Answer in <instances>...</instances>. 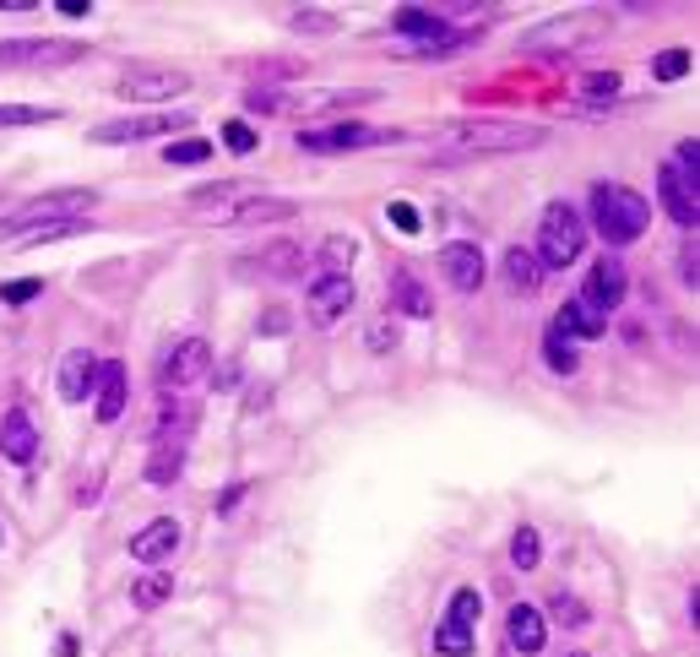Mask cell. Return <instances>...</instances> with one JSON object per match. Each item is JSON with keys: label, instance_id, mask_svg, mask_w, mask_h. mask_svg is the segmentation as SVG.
<instances>
[{"label": "cell", "instance_id": "6da1fadb", "mask_svg": "<svg viewBox=\"0 0 700 657\" xmlns=\"http://www.w3.org/2000/svg\"><path fill=\"white\" fill-rule=\"evenodd\" d=\"M549 131L544 126H522V120H456L440 137V159H472V153H522V148H544Z\"/></svg>", "mask_w": 700, "mask_h": 657}, {"label": "cell", "instance_id": "7a4b0ae2", "mask_svg": "<svg viewBox=\"0 0 700 657\" xmlns=\"http://www.w3.org/2000/svg\"><path fill=\"white\" fill-rule=\"evenodd\" d=\"M652 223V207L641 190L630 185H592V228L608 239V245H630L641 239Z\"/></svg>", "mask_w": 700, "mask_h": 657}, {"label": "cell", "instance_id": "3957f363", "mask_svg": "<svg viewBox=\"0 0 700 657\" xmlns=\"http://www.w3.org/2000/svg\"><path fill=\"white\" fill-rule=\"evenodd\" d=\"M581 250H586V218H581L570 201H549L544 218H538V245H533L538 267H544V272L570 267Z\"/></svg>", "mask_w": 700, "mask_h": 657}, {"label": "cell", "instance_id": "277c9868", "mask_svg": "<svg viewBox=\"0 0 700 657\" xmlns=\"http://www.w3.org/2000/svg\"><path fill=\"white\" fill-rule=\"evenodd\" d=\"M207 369H212V342L207 337H174L163 348V359H158V386L163 391H185V386L207 380Z\"/></svg>", "mask_w": 700, "mask_h": 657}, {"label": "cell", "instance_id": "5b68a950", "mask_svg": "<svg viewBox=\"0 0 700 657\" xmlns=\"http://www.w3.org/2000/svg\"><path fill=\"white\" fill-rule=\"evenodd\" d=\"M93 207V190H49V196H33L22 201L11 218H0V239L16 234V228H33V223H55V218H82Z\"/></svg>", "mask_w": 700, "mask_h": 657}, {"label": "cell", "instance_id": "8992f818", "mask_svg": "<svg viewBox=\"0 0 700 657\" xmlns=\"http://www.w3.org/2000/svg\"><path fill=\"white\" fill-rule=\"evenodd\" d=\"M88 49L66 44V38H16V44H0V71H49V66H71Z\"/></svg>", "mask_w": 700, "mask_h": 657}, {"label": "cell", "instance_id": "52a82bcc", "mask_svg": "<svg viewBox=\"0 0 700 657\" xmlns=\"http://www.w3.org/2000/svg\"><path fill=\"white\" fill-rule=\"evenodd\" d=\"M657 196H663V207H668L674 223H685V228L700 223V174H690V168H679V164H663L657 168Z\"/></svg>", "mask_w": 700, "mask_h": 657}, {"label": "cell", "instance_id": "ba28073f", "mask_svg": "<svg viewBox=\"0 0 700 657\" xmlns=\"http://www.w3.org/2000/svg\"><path fill=\"white\" fill-rule=\"evenodd\" d=\"M402 142V131H370V126H331V131H299L304 153H348V148H381Z\"/></svg>", "mask_w": 700, "mask_h": 657}, {"label": "cell", "instance_id": "9c48e42d", "mask_svg": "<svg viewBox=\"0 0 700 657\" xmlns=\"http://www.w3.org/2000/svg\"><path fill=\"white\" fill-rule=\"evenodd\" d=\"M115 93L131 98V104H163V98L190 93V77L185 71H131V77L115 82Z\"/></svg>", "mask_w": 700, "mask_h": 657}, {"label": "cell", "instance_id": "30bf717a", "mask_svg": "<svg viewBox=\"0 0 700 657\" xmlns=\"http://www.w3.org/2000/svg\"><path fill=\"white\" fill-rule=\"evenodd\" d=\"M440 272H445V283L456 289V294H478L483 289V250L478 245H467V239H451L445 250H440Z\"/></svg>", "mask_w": 700, "mask_h": 657}, {"label": "cell", "instance_id": "8fae6325", "mask_svg": "<svg viewBox=\"0 0 700 657\" xmlns=\"http://www.w3.org/2000/svg\"><path fill=\"white\" fill-rule=\"evenodd\" d=\"M592 316H608V310H619L625 305V267L614 261V256H603L597 267H592V278H586V289L575 294Z\"/></svg>", "mask_w": 700, "mask_h": 657}, {"label": "cell", "instance_id": "7c38bea8", "mask_svg": "<svg viewBox=\"0 0 700 657\" xmlns=\"http://www.w3.org/2000/svg\"><path fill=\"white\" fill-rule=\"evenodd\" d=\"M196 115H141V120H109L93 131V142H147V137H174L185 131Z\"/></svg>", "mask_w": 700, "mask_h": 657}, {"label": "cell", "instance_id": "4fadbf2b", "mask_svg": "<svg viewBox=\"0 0 700 657\" xmlns=\"http://www.w3.org/2000/svg\"><path fill=\"white\" fill-rule=\"evenodd\" d=\"M353 300H359V294H353L348 272H342V278H331V272H326V278H320V283L304 294V305H310V321H315V327H331V321H342V316L353 310Z\"/></svg>", "mask_w": 700, "mask_h": 657}, {"label": "cell", "instance_id": "5bb4252c", "mask_svg": "<svg viewBox=\"0 0 700 657\" xmlns=\"http://www.w3.org/2000/svg\"><path fill=\"white\" fill-rule=\"evenodd\" d=\"M0 457L16 462V468H27V462L38 457V430H33L27 413H5V419H0Z\"/></svg>", "mask_w": 700, "mask_h": 657}, {"label": "cell", "instance_id": "9a60e30c", "mask_svg": "<svg viewBox=\"0 0 700 657\" xmlns=\"http://www.w3.org/2000/svg\"><path fill=\"white\" fill-rule=\"evenodd\" d=\"M174 549H179V521H174V516L147 521L137 538H131V554H137L141 565H158V560H168Z\"/></svg>", "mask_w": 700, "mask_h": 657}, {"label": "cell", "instance_id": "2e32d148", "mask_svg": "<svg viewBox=\"0 0 700 657\" xmlns=\"http://www.w3.org/2000/svg\"><path fill=\"white\" fill-rule=\"evenodd\" d=\"M93 386H98V359H93L88 348H71V353L60 359V397H66V402H82Z\"/></svg>", "mask_w": 700, "mask_h": 657}, {"label": "cell", "instance_id": "e0dca14e", "mask_svg": "<svg viewBox=\"0 0 700 657\" xmlns=\"http://www.w3.org/2000/svg\"><path fill=\"white\" fill-rule=\"evenodd\" d=\"M505 642H511L522 657L544 653V614H538L533 603H516V609L505 614Z\"/></svg>", "mask_w": 700, "mask_h": 657}, {"label": "cell", "instance_id": "ac0fdd59", "mask_svg": "<svg viewBox=\"0 0 700 657\" xmlns=\"http://www.w3.org/2000/svg\"><path fill=\"white\" fill-rule=\"evenodd\" d=\"M126 364H98V424H120L126 413Z\"/></svg>", "mask_w": 700, "mask_h": 657}, {"label": "cell", "instance_id": "d6986e66", "mask_svg": "<svg viewBox=\"0 0 700 657\" xmlns=\"http://www.w3.org/2000/svg\"><path fill=\"white\" fill-rule=\"evenodd\" d=\"M505 283L516 289V294H538L544 289V267H538V256L533 250H505Z\"/></svg>", "mask_w": 700, "mask_h": 657}, {"label": "cell", "instance_id": "ffe728a7", "mask_svg": "<svg viewBox=\"0 0 700 657\" xmlns=\"http://www.w3.org/2000/svg\"><path fill=\"white\" fill-rule=\"evenodd\" d=\"M549 337H560V342L564 337H581V342H586V337H603V316H592L581 300H570L560 316H555V331H549Z\"/></svg>", "mask_w": 700, "mask_h": 657}, {"label": "cell", "instance_id": "44dd1931", "mask_svg": "<svg viewBox=\"0 0 700 657\" xmlns=\"http://www.w3.org/2000/svg\"><path fill=\"white\" fill-rule=\"evenodd\" d=\"M88 218H55V223H33V228H16L5 234L0 245H49V239H66V234H82Z\"/></svg>", "mask_w": 700, "mask_h": 657}, {"label": "cell", "instance_id": "7402d4cb", "mask_svg": "<svg viewBox=\"0 0 700 657\" xmlns=\"http://www.w3.org/2000/svg\"><path fill=\"white\" fill-rule=\"evenodd\" d=\"M245 272H267V278H299V272H304V250H299V245H272V250H261V261H245Z\"/></svg>", "mask_w": 700, "mask_h": 657}, {"label": "cell", "instance_id": "603a6c76", "mask_svg": "<svg viewBox=\"0 0 700 657\" xmlns=\"http://www.w3.org/2000/svg\"><path fill=\"white\" fill-rule=\"evenodd\" d=\"M240 196H256V185H234V179L201 185V190H190V207H196V212H218V207H229V201H240Z\"/></svg>", "mask_w": 700, "mask_h": 657}, {"label": "cell", "instance_id": "cb8c5ba5", "mask_svg": "<svg viewBox=\"0 0 700 657\" xmlns=\"http://www.w3.org/2000/svg\"><path fill=\"white\" fill-rule=\"evenodd\" d=\"M174 598V576H163V571H152V576H141L137 587H131V603H137L141 614H152V609H163Z\"/></svg>", "mask_w": 700, "mask_h": 657}, {"label": "cell", "instance_id": "d4e9b609", "mask_svg": "<svg viewBox=\"0 0 700 657\" xmlns=\"http://www.w3.org/2000/svg\"><path fill=\"white\" fill-rule=\"evenodd\" d=\"M190 424H196V408H163V413H158V430H152L158 451H163L168 441H185V435H190Z\"/></svg>", "mask_w": 700, "mask_h": 657}, {"label": "cell", "instance_id": "484cf974", "mask_svg": "<svg viewBox=\"0 0 700 657\" xmlns=\"http://www.w3.org/2000/svg\"><path fill=\"white\" fill-rule=\"evenodd\" d=\"M392 289H397V305H402L408 316H434V300L423 294V283H419V278L397 272V278H392Z\"/></svg>", "mask_w": 700, "mask_h": 657}, {"label": "cell", "instance_id": "4316f807", "mask_svg": "<svg viewBox=\"0 0 700 657\" xmlns=\"http://www.w3.org/2000/svg\"><path fill=\"white\" fill-rule=\"evenodd\" d=\"M478 614H483V598H478L472 587H462V593L451 598V614H445V625H462V631H472V625H478Z\"/></svg>", "mask_w": 700, "mask_h": 657}, {"label": "cell", "instance_id": "83f0119b", "mask_svg": "<svg viewBox=\"0 0 700 657\" xmlns=\"http://www.w3.org/2000/svg\"><path fill=\"white\" fill-rule=\"evenodd\" d=\"M212 159V142H201V137H185V142H168V153H163V164H207Z\"/></svg>", "mask_w": 700, "mask_h": 657}, {"label": "cell", "instance_id": "f1b7e54d", "mask_svg": "<svg viewBox=\"0 0 700 657\" xmlns=\"http://www.w3.org/2000/svg\"><path fill=\"white\" fill-rule=\"evenodd\" d=\"M353 256H359V245L342 239V234H331V239L320 245V261L331 267V278H342V267H353Z\"/></svg>", "mask_w": 700, "mask_h": 657}, {"label": "cell", "instance_id": "f546056e", "mask_svg": "<svg viewBox=\"0 0 700 657\" xmlns=\"http://www.w3.org/2000/svg\"><path fill=\"white\" fill-rule=\"evenodd\" d=\"M60 120V109H33V104H0V126H44Z\"/></svg>", "mask_w": 700, "mask_h": 657}, {"label": "cell", "instance_id": "4dcf8cb0", "mask_svg": "<svg viewBox=\"0 0 700 657\" xmlns=\"http://www.w3.org/2000/svg\"><path fill=\"white\" fill-rule=\"evenodd\" d=\"M434 653L467 657L472 653V631H462V625H440V631H434Z\"/></svg>", "mask_w": 700, "mask_h": 657}, {"label": "cell", "instance_id": "1f68e13d", "mask_svg": "<svg viewBox=\"0 0 700 657\" xmlns=\"http://www.w3.org/2000/svg\"><path fill=\"white\" fill-rule=\"evenodd\" d=\"M272 218H293V201H261L256 196V207L234 212V223H272Z\"/></svg>", "mask_w": 700, "mask_h": 657}, {"label": "cell", "instance_id": "d6a6232c", "mask_svg": "<svg viewBox=\"0 0 700 657\" xmlns=\"http://www.w3.org/2000/svg\"><path fill=\"white\" fill-rule=\"evenodd\" d=\"M685 71H690V55H685V49H663V55L652 60V77H657V82H679Z\"/></svg>", "mask_w": 700, "mask_h": 657}, {"label": "cell", "instance_id": "836d02e7", "mask_svg": "<svg viewBox=\"0 0 700 657\" xmlns=\"http://www.w3.org/2000/svg\"><path fill=\"white\" fill-rule=\"evenodd\" d=\"M614 93H619V71H586L581 77V98L597 104V98H614Z\"/></svg>", "mask_w": 700, "mask_h": 657}, {"label": "cell", "instance_id": "e575fe53", "mask_svg": "<svg viewBox=\"0 0 700 657\" xmlns=\"http://www.w3.org/2000/svg\"><path fill=\"white\" fill-rule=\"evenodd\" d=\"M179 462H185V451H158L147 462V484H174L179 479Z\"/></svg>", "mask_w": 700, "mask_h": 657}, {"label": "cell", "instance_id": "d590c367", "mask_svg": "<svg viewBox=\"0 0 700 657\" xmlns=\"http://www.w3.org/2000/svg\"><path fill=\"white\" fill-rule=\"evenodd\" d=\"M511 560L522 565V571H533L544 554H538V532L533 527H516V538H511Z\"/></svg>", "mask_w": 700, "mask_h": 657}, {"label": "cell", "instance_id": "8d00e7d4", "mask_svg": "<svg viewBox=\"0 0 700 657\" xmlns=\"http://www.w3.org/2000/svg\"><path fill=\"white\" fill-rule=\"evenodd\" d=\"M33 294H44V278H16V283H0V305H27Z\"/></svg>", "mask_w": 700, "mask_h": 657}, {"label": "cell", "instance_id": "74e56055", "mask_svg": "<svg viewBox=\"0 0 700 657\" xmlns=\"http://www.w3.org/2000/svg\"><path fill=\"white\" fill-rule=\"evenodd\" d=\"M293 27L299 33H337V16L331 11H293Z\"/></svg>", "mask_w": 700, "mask_h": 657}, {"label": "cell", "instance_id": "f35d334b", "mask_svg": "<svg viewBox=\"0 0 700 657\" xmlns=\"http://www.w3.org/2000/svg\"><path fill=\"white\" fill-rule=\"evenodd\" d=\"M544 359H549V369H560V375H570V369H575V348H570V342H560V337H549V342H544Z\"/></svg>", "mask_w": 700, "mask_h": 657}, {"label": "cell", "instance_id": "ab89813d", "mask_svg": "<svg viewBox=\"0 0 700 657\" xmlns=\"http://www.w3.org/2000/svg\"><path fill=\"white\" fill-rule=\"evenodd\" d=\"M223 142H229V153H250L256 148V131L234 120V126H223Z\"/></svg>", "mask_w": 700, "mask_h": 657}, {"label": "cell", "instance_id": "60d3db41", "mask_svg": "<svg viewBox=\"0 0 700 657\" xmlns=\"http://www.w3.org/2000/svg\"><path fill=\"white\" fill-rule=\"evenodd\" d=\"M392 223H397L402 234H419V212H413L408 201H392Z\"/></svg>", "mask_w": 700, "mask_h": 657}, {"label": "cell", "instance_id": "b9f144b4", "mask_svg": "<svg viewBox=\"0 0 700 657\" xmlns=\"http://www.w3.org/2000/svg\"><path fill=\"white\" fill-rule=\"evenodd\" d=\"M555 614H560L564 625H586V609H581V603H570L564 593H555Z\"/></svg>", "mask_w": 700, "mask_h": 657}, {"label": "cell", "instance_id": "7bdbcfd3", "mask_svg": "<svg viewBox=\"0 0 700 657\" xmlns=\"http://www.w3.org/2000/svg\"><path fill=\"white\" fill-rule=\"evenodd\" d=\"M392 342H397V331L392 327H370V348H375V353H386Z\"/></svg>", "mask_w": 700, "mask_h": 657}, {"label": "cell", "instance_id": "ee69618b", "mask_svg": "<svg viewBox=\"0 0 700 657\" xmlns=\"http://www.w3.org/2000/svg\"><path fill=\"white\" fill-rule=\"evenodd\" d=\"M679 267H685V283H700V256H696V245H685V261H679Z\"/></svg>", "mask_w": 700, "mask_h": 657}, {"label": "cell", "instance_id": "f6af8a7d", "mask_svg": "<svg viewBox=\"0 0 700 657\" xmlns=\"http://www.w3.org/2000/svg\"><path fill=\"white\" fill-rule=\"evenodd\" d=\"M288 327V316H282V310H267V321H261V331H282Z\"/></svg>", "mask_w": 700, "mask_h": 657}, {"label": "cell", "instance_id": "bcb514c9", "mask_svg": "<svg viewBox=\"0 0 700 657\" xmlns=\"http://www.w3.org/2000/svg\"><path fill=\"white\" fill-rule=\"evenodd\" d=\"M564 657H586V653H564Z\"/></svg>", "mask_w": 700, "mask_h": 657}, {"label": "cell", "instance_id": "7dc6e473", "mask_svg": "<svg viewBox=\"0 0 700 657\" xmlns=\"http://www.w3.org/2000/svg\"><path fill=\"white\" fill-rule=\"evenodd\" d=\"M0 538H5V532H0Z\"/></svg>", "mask_w": 700, "mask_h": 657}]
</instances>
